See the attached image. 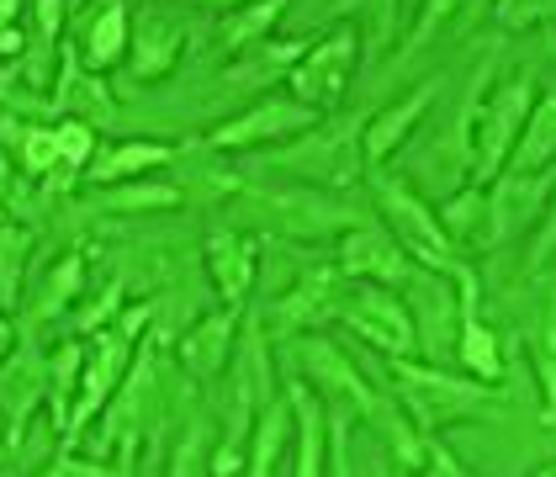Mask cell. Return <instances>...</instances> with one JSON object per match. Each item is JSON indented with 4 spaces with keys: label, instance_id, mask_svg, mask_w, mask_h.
Returning a JSON list of instances; mask_svg holds the SVG:
<instances>
[{
    "label": "cell",
    "instance_id": "6da1fadb",
    "mask_svg": "<svg viewBox=\"0 0 556 477\" xmlns=\"http://www.w3.org/2000/svg\"><path fill=\"white\" fill-rule=\"evenodd\" d=\"M371 197H377V213H382L387 234L403 244V255L419 265V271H434V276H456L462 271V255H456V244L445 239V228H440V213L429 208L425 197L403 180V175H387V171H371Z\"/></svg>",
    "mask_w": 556,
    "mask_h": 477
},
{
    "label": "cell",
    "instance_id": "7a4b0ae2",
    "mask_svg": "<svg viewBox=\"0 0 556 477\" xmlns=\"http://www.w3.org/2000/svg\"><path fill=\"white\" fill-rule=\"evenodd\" d=\"M535 112V75L519 70L509 86H498L488 101H477V123H471V180L467 186H498V175L509 171V154L519 133Z\"/></svg>",
    "mask_w": 556,
    "mask_h": 477
},
{
    "label": "cell",
    "instance_id": "3957f363",
    "mask_svg": "<svg viewBox=\"0 0 556 477\" xmlns=\"http://www.w3.org/2000/svg\"><path fill=\"white\" fill-rule=\"evenodd\" d=\"M387 372L397 382L403 409L419 419V435H434L445 419H467V414L493 409V392L477 377H451L445 366H429V361H387Z\"/></svg>",
    "mask_w": 556,
    "mask_h": 477
},
{
    "label": "cell",
    "instance_id": "277c9868",
    "mask_svg": "<svg viewBox=\"0 0 556 477\" xmlns=\"http://www.w3.org/2000/svg\"><path fill=\"white\" fill-rule=\"evenodd\" d=\"M287 361L298 366V377L307 388L324 392V403H344L355 419H361V414H366V419H382L387 403L377 398V388L366 382V372H361L334 340H324V335H292Z\"/></svg>",
    "mask_w": 556,
    "mask_h": 477
},
{
    "label": "cell",
    "instance_id": "5b68a950",
    "mask_svg": "<svg viewBox=\"0 0 556 477\" xmlns=\"http://www.w3.org/2000/svg\"><path fill=\"white\" fill-rule=\"evenodd\" d=\"M334 318H344V324H350L366 346L382 350L387 361H414V350H419L414 313H408V303H403L397 292H387V287H371V281L344 287Z\"/></svg>",
    "mask_w": 556,
    "mask_h": 477
},
{
    "label": "cell",
    "instance_id": "8992f818",
    "mask_svg": "<svg viewBox=\"0 0 556 477\" xmlns=\"http://www.w3.org/2000/svg\"><path fill=\"white\" fill-rule=\"evenodd\" d=\"M366 128L361 117L350 123H334V128H313L307 138H298V149L276 154V165H287L292 175L313 180V186H350L361 175V138L355 133Z\"/></svg>",
    "mask_w": 556,
    "mask_h": 477
},
{
    "label": "cell",
    "instance_id": "52a82bcc",
    "mask_svg": "<svg viewBox=\"0 0 556 477\" xmlns=\"http://www.w3.org/2000/svg\"><path fill=\"white\" fill-rule=\"evenodd\" d=\"M318 128V112L302 106L292 96H265L255 106L233 112L228 123H217L207 133V143L223 149V154H239V149H260V143H276V138H298V133H313Z\"/></svg>",
    "mask_w": 556,
    "mask_h": 477
},
{
    "label": "cell",
    "instance_id": "ba28073f",
    "mask_svg": "<svg viewBox=\"0 0 556 477\" xmlns=\"http://www.w3.org/2000/svg\"><path fill=\"white\" fill-rule=\"evenodd\" d=\"M355 27H334L329 38H318V43L302 53V64L287 75V86H292V101L302 106H313V112H324V106H334L350 86V75H355Z\"/></svg>",
    "mask_w": 556,
    "mask_h": 477
},
{
    "label": "cell",
    "instance_id": "9c48e42d",
    "mask_svg": "<svg viewBox=\"0 0 556 477\" xmlns=\"http://www.w3.org/2000/svg\"><path fill=\"white\" fill-rule=\"evenodd\" d=\"M334 265H340L344 281H371V287H387V292L408 287V276L419 271V265L403 255V244L387 228H371V223H361V228L344 234Z\"/></svg>",
    "mask_w": 556,
    "mask_h": 477
},
{
    "label": "cell",
    "instance_id": "30bf717a",
    "mask_svg": "<svg viewBox=\"0 0 556 477\" xmlns=\"http://www.w3.org/2000/svg\"><path fill=\"white\" fill-rule=\"evenodd\" d=\"M344 298V276L340 265H313V271H302L298 287L276 303V318H270V329L281 335V340H292L302 329H313V324H324Z\"/></svg>",
    "mask_w": 556,
    "mask_h": 477
},
{
    "label": "cell",
    "instance_id": "8fae6325",
    "mask_svg": "<svg viewBox=\"0 0 556 477\" xmlns=\"http://www.w3.org/2000/svg\"><path fill=\"white\" fill-rule=\"evenodd\" d=\"M233 335H239V313H233V307H213V313H202V318L175 340V355H180V366H186L197 382H217V377L228 372V361H233Z\"/></svg>",
    "mask_w": 556,
    "mask_h": 477
},
{
    "label": "cell",
    "instance_id": "7c38bea8",
    "mask_svg": "<svg viewBox=\"0 0 556 477\" xmlns=\"http://www.w3.org/2000/svg\"><path fill=\"white\" fill-rule=\"evenodd\" d=\"M440 96V80H429V86L408 90L403 101H392V106H382L366 128H361V160H366V171H382L387 160L408 143V133L419 128V117L429 112V101Z\"/></svg>",
    "mask_w": 556,
    "mask_h": 477
},
{
    "label": "cell",
    "instance_id": "4fadbf2b",
    "mask_svg": "<svg viewBox=\"0 0 556 477\" xmlns=\"http://www.w3.org/2000/svg\"><path fill=\"white\" fill-rule=\"evenodd\" d=\"M48 398V355L33 340L16 350L11 361H0V409H5V425H11V445L27 430V414Z\"/></svg>",
    "mask_w": 556,
    "mask_h": 477
},
{
    "label": "cell",
    "instance_id": "5bb4252c",
    "mask_svg": "<svg viewBox=\"0 0 556 477\" xmlns=\"http://www.w3.org/2000/svg\"><path fill=\"white\" fill-rule=\"evenodd\" d=\"M403 303H419V307H408V313H414L419 350H425V355H445V346H451V324H462L456 298H451V281H445V276H434V271H414V276H408V298H403Z\"/></svg>",
    "mask_w": 556,
    "mask_h": 477
},
{
    "label": "cell",
    "instance_id": "9a60e30c",
    "mask_svg": "<svg viewBox=\"0 0 556 477\" xmlns=\"http://www.w3.org/2000/svg\"><path fill=\"white\" fill-rule=\"evenodd\" d=\"M207 276H213L223 307L244 313L250 292H255V239L233 234V228H217L207 239Z\"/></svg>",
    "mask_w": 556,
    "mask_h": 477
},
{
    "label": "cell",
    "instance_id": "2e32d148",
    "mask_svg": "<svg viewBox=\"0 0 556 477\" xmlns=\"http://www.w3.org/2000/svg\"><path fill=\"white\" fill-rule=\"evenodd\" d=\"M64 59H59V80H53V112H59V123L64 117H75V123H112V96L101 90V80L90 75L86 64H80V48L75 43H64L59 48Z\"/></svg>",
    "mask_w": 556,
    "mask_h": 477
},
{
    "label": "cell",
    "instance_id": "e0dca14e",
    "mask_svg": "<svg viewBox=\"0 0 556 477\" xmlns=\"http://www.w3.org/2000/svg\"><path fill=\"white\" fill-rule=\"evenodd\" d=\"M175 149L170 143H154V138H132V143H112V149H96V160H90L86 180L90 186H128L138 180L143 171H154V165H170Z\"/></svg>",
    "mask_w": 556,
    "mask_h": 477
},
{
    "label": "cell",
    "instance_id": "ac0fdd59",
    "mask_svg": "<svg viewBox=\"0 0 556 477\" xmlns=\"http://www.w3.org/2000/svg\"><path fill=\"white\" fill-rule=\"evenodd\" d=\"M292 435H298L292 403L270 398V403L260 409L255 430H250V451H244V477H276L281 456H287V445H292Z\"/></svg>",
    "mask_w": 556,
    "mask_h": 477
},
{
    "label": "cell",
    "instance_id": "d6986e66",
    "mask_svg": "<svg viewBox=\"0 0 556 477\" xmlns=\"http://www.w3.org/2000/svg\"><path fill=\"white\" fill-rule=\"evenodd\" d=\"M175 59H180V27H175L170 16H143L138 27H132V43H128V70L132 80H160V75H170Z\"/></svg>",
    "mask_w": 556,
    "mask_h": 477
},
{
    "label": "cell",
    "instance_id": "ffe728a7",
    "mask_svg": "<svg viewBox=\"0 0 556 477\" xmlns=\"http://www.w3.org/2000/svg\"><path fill=\"white\" fill-rule=\"evenodd\" d=\"M556 160V96H541L535 101V112H530V123L519 133V143H514L509 154V171L514 180H530V175H546ZM498 175V180H504Z\"/></svg>",
    "mask_w": 556,
    "mask_h": 477
},
{
    "label": "cell",
    "instance_id": "44dd1931",
    "mask_svg": "<svg viewBox=\"0 0 556 477\" xmlns=\"http://www.w3.org/2000/svg\"><path fill=\"white\" fill-rule=\"evenodd\" d=\"M128 43H132L128 5H123V0L96 5L90 33H86V48H80V64H86L90 75H101V70H112V64H123V59H128Z\"/></svg>",
    "mask_w": 556,
    "mask_h": 477
},
{
    "label": "cell",
    "instance_id": "7402d4cb",
    "mask_svg": "<svg viewBox=\"0 0 556 477\" xmlns=\"http://www.w3.org/2000/svg\"><path fill=\"white\" fill-rule=\"evenodd\" d=\"M287 403H292V419H298V435H292V445H298L292 477H324V403H318V392L307 388V382H292Z\"/></svg>",
    "mask_w": 556,
    "mask_h": 477
},
{
    "label": "cell",
    "instance_id": "603a6c76",
    "mask_svg": "<svg viewBox=\"0 0 556 477\" xmlns=\"http://www.w3.org/2000/svg\"><path fill=\"white\" fill-rule=\"evenodd\" d=\"M80 377H86V340H64V346L48 355V403H53V425H59V435L70 425L75 398H80Z\"/></svg>",
    "mask_w": 556,
    "mask_h": 477
},
{
    "label": "cell",
    "instance_id": "cb8c5ba5",
    "mask_svg": "<svg viewBox=\"0 0 556 477\" xmlns=\"http://www.w3.org/2000/svg\"><path fill=\"white\" fill-rule=\"evenodd\" d=\"M440 228H445V239L451 244H488V186H462V191H451L440 208Z\"/></svg>",
    "mask_w": 556,
    "mask_h": 477
},
{
    "label": "cell",
    "instance_id": "d4e9b609",
    "mask_svg": "<svg viewBox=\"0 0 556 477\" xmlns=\"http://www.w3.org/2000/svg\"><path fill=\"white\" fill-rule=\"evenodd\" d=\"M525 346H530V366H535V382H541V419L556 425V287L546 298L541 324L525 335Z\"/></svg>",
    "mask_w": 556,
    "mask_h": 477
},
{
    "label": "cell",
    "instance_id": "484cf974",
    "mask_svg": "<svg viewBox=\"0 0 556 477\" xmlns=\"http://www.w3.org/2000/svg\"><path fill=\"white\" fill-rule=\"evenodd\" d=\"M456 355L477 382H498L504 377V350H498V335L477 318V313H462L456 324Z\"/></svg>",
    "mask_w": 556,
    "mask_h": 477
},
{
    "label": "cell",
    "instance_id": "4316f807",
    "mask_svg": "<svg viewBox=\"0 0 556 477\" xmlns=\"http://www.w3.org/2000/svg\"><path fill=\"white\" fill-rule=\"evenodd\" d=\"M80 287H86V261H80V255H64V261L48 271L43 287H38V298H33V313H27V329H43L48 318H59L64 307L80 298Z\"/></svg>",
    "mask_w": 556,
    "mask_h": 477
},
{
    "label": "cell",
    "instance_id": "83f0119b",
    "mask_svg": "<svg viewBox=\"0 0 556 477\" xmlns=\"http://www.w3.org/2000/svg\"><path fill=\"white\" fill-rule=\"evenodd\" d=\"M180 202H186V191L170 186V180H128V186L96 191L101 213H165V208H180Z\"/></svg>",
    "mask_w": 556,
    "mask_h": 477
},
{
    "label": "cell",
    "instance_id": "f1b7e54d",
    "mask_svg": "<svg viewBox=\"0 0 556 477\" xmlns=\"http://www.w3.org/2000/svg\"><path fill=\"white\" fill-rule=\"evenodd\" d=\"M27 250H33V234L16 223H0V307H16V298H22Z\"/></svg>",
    "mask_w": 556,
    "mask_h": 477
},
{
    "label": "cell",
    "instance_id": "f546056e",
    "mask_svg": "<svg viewBox=\"0 0 556 477\" xmlns=\"http://www.w3.org/2000/svg\"><path fill=\"white\" fill-rule=\"evenodd\" d=\"M281 11H287V0H260V5H250V11L228 16V22H223V43L228 48H250L255 38H265V33L281 22Z\"/></svg>",
    "mask_w": 556,
    "mask_h": 477
},
{
    "label": "cell",
    "instance_id": "4dcf8cb0",
    "mask_svg": "<svg viewBox=\"0 0 556 477\" xmlns=\"http://www.w3.org/2000/svg\"><path fill=\"white\" fill-rule=\"evenodd\" d=\"M350 425L355 414L344 403H324V456H329V477H350Z\"/></svg>",
    "mask_w": 556,
    "mask_h": 477
},
{
    "label": "cell",
    "instance_id": "1f68e13d",
    "mask_svg": "<svg viewBox=\"0 0 556 477\" xmlns=\"http://www.w3.org/2000/svg\"><path fill=\"white\" fill-rule=\"evenodd\" d=\"M207 445H213L207 419H191V425H186V435H180V445H175V456H170V477H197V473H202Z\"/></svg>",
    "mask_w": 556,
    "mask_h": 477
},
{
    "label": "cell",
    "instance_id": "d6a6232c",
    "mask_svg": "<svg viewBox=\"0 0 556 477\" xmlns=\"http://www.w3.org/2000/svg\"><path fill=\"white\" fill-rule=\"evenodd\" d=\"M43 477H128V467H106V462H96V456L64 451V456H53V467H48Z\"/></svg>",
    "mask_w": 556,
    "mask_h": 477
},
{
    "label": "cell",
    "instance_id": "836d02e7",
    "mask_svg": "<svg viewBox=\"0 0 556 477\" xmlns=\"http://www.w3.org/2000/svg\"><path fill=\"white\" fill-rule=\"evenodd\" d=\"M425 477H471L462 456H451V445H440L434 435H425V462H419Z\"/></svg>",
    "mask_w": 556,
    "mask_h": 477
},
{
    "label": "cell",
    "instance_id": "e575fe53",
    "mask_svg": "<svg viewBox=\"0 0 556 477\" xmlns=\"http://www.w3.org/2000/svg\"><path fill=\"white\" fill-rule=\"evenodd\" d=\"M552 255H556V197L546 208V217H541V234L530 239V265H546Z\"/></svg>",
    "mask_w": 556,
    "mask_h": 477
},
{
    "label": "cell",
    "instance_id": "d590c367",
    "mask_svg": "<svg viewBox=\"0 0 556 477\" xmlns=\"http://www.w3.org/2000/svg\"><path fill=\"white\" fill-rule=\"evenodd\" d=\"M64 11H70V5H59V0H38V5H33V16H38V38H43V43H59Z\"/></svg>",
    "mask_w": 556,
    "mask_h": 477
},
{
    "label": "cell",
    "instance_id": "8d00e7d4",
    "mask_svg": "<svg viewBox=\"0 0 556 477\" xmlns=\"http://www.w3.org/2000/svg\"><path fill=\"white\" fill-rule=\"evenodd\" d=\"M16 11H22L16 0H0V38H5V33L16 27Z\"/></svg>",
    "mask_w": 556,
    "mask_h": 477
},
{
    "label": "cell",
    "instance_id": "74e56055",
    "mask_svg": "<svg viewBox=\"0 0 556 477\" xmlns=\"http://www.w3.org/2000/svg\"><path fill=\"white\" fill-rule=\"evenodd\" d=\"M5 355H11V318L0 313V361H5Z\"/></svg>",
    "mask_w": 556,
    "mask_h": 477
},
{
    "label": "cell",
    "instance_id": "f35d334b",
    "mask_svg": "<svg viewBox=\"0 0 556 477\" xmlns=\"http://www.w3.org/2000/svg\"><path fill=\"white\" fill-rule=\"evenodd\" d=\"M16 48H22V33H16V27H11V33H5V38H0V53H5V59H11V53H16Z\"/></svg>",
    "mask_w": 556,
    "mask_h": 477
},
{
    "label": "cell",
    "instance_id": "ab89813d",
    "mask_svg": "<svg viewBox=\"0 0 556 477\" xmlns=\"http://www.w3.org/2000/svg\"><path fill=\"white\" fill-rule=\"evenodd\" d=\"M11 191V165H5V154H0V197Z\"/></svg>",
    "mask_w": 556,
    "mask_h": 477
},
{
    "label": "cell",
    "instance_id": "60d3db41",
    "mask_svg": "<svg viewBox=\"0 0 556 477\" xmlns=\"http://www.w3.org/2000/svg\"><path fill=\"white\" fill-rule=\"evenodd\" d=\"M535 477H556V467H546V473H535Z\"/></svg>",
    "mask_w": 556,
    "mask_h": 477
}]
</instances>
